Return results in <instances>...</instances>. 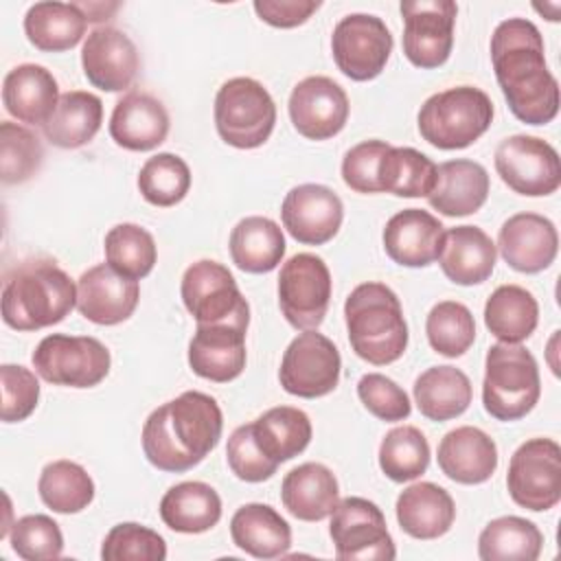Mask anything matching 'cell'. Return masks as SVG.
<instances>
[{
	"label": "cell",
	"mask_w": 561,
	"mask_h": 561,
	"mask_svg": "<svg viewBox=\"0 0 561 561\" xmlns=\"http://www.w3.org/2000/svg\"><path fill=\"white\" fill-rule=\"evenodd\" d=\"M491 61L500 90L526 125H546L559 112V83L548 70L539 28L526 18L500 22L491 35Z\"/></svg>",
	"instance_id": "1"
},
{
	"label": "cell",
	"mask_w": 561,
	"mask_h": 561,
	"mask_svg": "<svg viewBox=\"0 0 561 561\" xmlns=\"http://www.w3.org/2000/svg\"><path fill=\"white\" fill-rule=\"evenodd\" d=\"M221 430L219 403L206 392L186 390L147 416L140 436L142 451L156 469L184 473L217 447Z\"/></svg>",
	"instance_id": "2"
},
{
	"label": "cell",
	"mask_w": 561,
	"mask_h": 561,
	"mask_svg": "<svg viewBox=\"0 0 561 561\" xmlns=\"http://www.w3.org/2000/svg\"><path fill=\"white\" fill-rule=\"evenodd\" d=\"M77 307V285L50 259L22 261L4 278L2 320L15 331H39Z\"/></svg>",
	"instance_id": "3"
},
{
	"label": "cell",
	"mask_w": 561,
	"mask_h": 561,
	"mask_svg": "<svg viewBox=\"0 0 561 561\" xmlns=\"http://www.w3.org/2000/svg\"><path fill=\"white\" fill-rule=\"evenodd\" d=\"M351 348L373 366L397 362L408 348V322L397 294L377 280L357 285L344 302Z\"/></svg>",
	"instance_id": "4"
},
{
	"label": "cell",
	"mask_w": 561,
	"mask_h": 561,
	"mask_svg": "<svg viewBox=\"0 0 561 561\" xmlns=\"http://www.w3.org/2000/svg\"><path fill=\"white\" fill-rule=\"evenodd\" d=\"M493 123L489 94L473 85H456L432 94L419 110L416 125L423 140L436 149H465Z\"/></svg>",
	"instance_id": "5"
},
{
	"label": "cell",
	"mask_w": 561,
	"mask_h": 561,
	"mask_svg": "<svg viewBox=\"0 0 561 561\" xmlns=\"http://www.w3.org/2000/svg\"><path fill=\"white\" fill-rule=\"evenodd\" d=\"M541 381L533 353L522 344H493L484 359L482 405L497 421H517L539 401Z\"/></svg>",
	"instance_id": "6"
},
{
	"label": "cell",
	"mask_w": 561,
	"mask_h": 561,
	"mask_svg": "<svg viewBox=\"0 0 561 561\" xmlns=\"http://www.w3.org/2000/svg\"><path fill=\"white\" fill-rule=\"evenodd\" d=\"M276 105L267 88L252 77L221 83L215 96V127L219 138L237 149H256L274 131Z\"/></svg>",
	"instance_id": "7"
},
{
	"label": "cell",
	"mask_w": 561,
	"mask_h": 561,
	"mask_svg": "<svg viewBox=\"0 0 561 561\" xmlns=\"http://www.w3.org/2000/svg\"><path fill=\"white\" fill-rule=\"evenodd\" d=\"M35 373L55 386L92 388L110 373L107 346L90 335H46L31 355Z\"/></svg>",
	"instance_id": "8"
},
{
	"label": "cell",
	"mask_w": 561,
	"mask_h": 561,
	"mask_svg": "<svg viewBox=\"0 0 561 561\" xmlns=\"http://www.w3.org/2000/svg\"><path fill=\"white\" fill-rule=\"evenodd\" d=\"M506 489L528 511H550L561 500V447L552 438L522 443L508 462Z\"/></svg>",
	"instance_id": "9"
},
{
	"label": "cell",
	"mask_w": 561,
	"mask_h": 561,
	"mask_svg": "<svg viewBox=\"0 0 561 561\" xmlns=\"http://www.w3.org/2000/svg\"><path fill=\"white\" fill-rule=\"evenodd\" d=\"M331 289L333 283L327 263L311 252H300L280 267L278 307L294 329H318L327 316Z\"/></svg>",
	"instance_id": "10"
},
{
	"label": "cell",
	"mask_w": 561,
	"mask_h": 561,
	"mask_svg": "<svg viewBox=\"0 0 561 561\" xmlns=\"http://www.w3.org/2000/svg\"><path fill=\"white\" fill-rule=\"evenodd\" d=\"M342 357L337 346L316 329L298 333L283 353L278 381L285 392L300 399H318L340 383Z\"/></svg>",
	"instance_id": "11"
},
{
	"label": "cell",
	"mask_w": 561,
	"mask_h": 561,
	"mask_svg": "<svg viewBox=\"0 0 561 561\" xmlns=\"http://www.w3.org/2000/svg\"><path fill=\"white\" fill-rule=\"evenodd\" d=\"M184 307L197 324L250 322V307L230 270L202 259L186 267L180 285Z\"/></svg>",
	"instance_id": "12"
},
{
	"label": "cell",
	"mask_w": 561,
	"mask_h": 561,
	"mask_svg": "<svg viewBox=\"0 0 561 561\" xmlns=\"http://www.w3.org/2000/svg\"><path fill=\"white\" fill-rule=\"evenodd\" d=\"M329 535L342 561H392L394 541L381 508L366 497H344L331 513Z\"/></svg>",
	"instance_id": "13"
},
{
	"label": "cell",
	"mask_w": 561,
	"mask_h": 561,
	"mask_svg": "<svg viewBox=\"0 0 561 561\" xmlns=\"http://www.w3.org/2000/svg\"><path fill=\"white\" fill-rule=\"evenodd\" d=\"M493 162L502 182L526 197L550 195L561 184L559 153L537 136L515 134L504 138L495 149Z\"/></svg>",
	"instance_id": "14"
},
{
	"label": "cell",
	"mask_w": 561,
	"mask_h": 561,
	"mask_svg": "<svg viewBox=\"0 0 561 561\" xmlns=\"http://www.w3.org/2000/svg\"><path fill=\"white\" fill-rule=\"evenodd\" d=\"M333 61L353 81H370L381 75L392 53V35L386 22L370 13L344 15L331 35Z\"/></svg>",
	"instance_id": "15"
},
{
	"label": "cell",
	"mask_w": 561,
	"mask_h": 561,
	"mask_svg": "<svg viewBox=\"0 0 561 561\" xmlns=\"http://www.w3.org/2000/svg\"><path fill=\"white\" fill-rule=\"evenodd\" d=\"M403 55L416 68L443 66L454 48V26L458 7L451 0L401 2Z\"/></svg>",
	"instance_id": "16"
},
{
	"label": "cell",
	"mask_w": 561,
	"mask_h": 561,
	"mask_svg": "<svg viewBox=\"0 0 561 561\" xmlns=\"http://www.w3.org/2000/svg\"><path fill=\"white\" fill-rule=\"evenodd\" d=\"M289 118L296 131L309 140L337 136L348 121V96L344 88L324 75L305 77L289 94Z\"/></svg>",
	"instance_id": "17"
},
{
	"label": "cell",
	"mask_w": 561,
	"mask_h": 561,
	"mask_svg": "<svg viewBox=\"0 0 561 561\" xmlns=\"http://www.w3.org/2000/svg\"><path fill=\"white\" fill-rule=\"evenodd\" d=\"M280 219L298 243L322 245L337 234L344 206L340 195L324 184H298L285 195Z\"/></svg>",
	"instance_id": "18"
},
{
	"label": "cell",
	"mask_w": 561,
	"mask_h": 561,
	"mask_svg": "<svg viewBox=\"0 0 561 561\" xmlns=\"http://www.w3.org/2000/svg\"><path fill=\"white\" fill-rule=\"evenodd\" d=\"M250 322L197 324L188 342L191 370L208 381L228 383L245 368V333Z\"/></svg>",
	"instance_id": "19"
},
{
	"label": "cell",
	"mask_w": 561,
	"mask_h": 561,
	"mask_svg": "<svg viewBox=\"0 0 561 561\" xmlns=\"http://www.w3.org/2000/svg\"><path fill=\"white\" fill-rule=\"evenodd\" d=\"M81 68L94 88L123 92L140 70V55L127 33L114 26H99L83 42Z\"/></svg>",
	"instance_id": "20"
},
{
	"label": "cell",
	"mask_w": 561,
	"mask_h": 561,
	"mask_svg": "<svg viewBox=\"0 0 561 561\" xmlns=\"http://www.w3.org/2000/svg\"><path fill=\"white\" fill-rule=\"evenodd\" d=\"M140 287L107 263L85 270L77 280L79 313L101 327L125 322L138 307Z\"/></svg>",
	"instance_id": "21"
},
{
	"label": "cell",
	"mask_w": 561,
	"mask_h": 561,
	"mask_svg": "<svg viewBox=\"0 0 561 561\" xmlns=\"http://www.w3.org/2000/svg\"><path fill=\"white\" fill-rule=\"evenodd\" d=\"M495 248L515 272L537 274L550 267L557 259L559 234L548 217L517 213L502 224Z\"/></svg>",
	"instance_id": "22"
},
{
	"label": "cell",
	"mask_w": 561,
	"mask_h": 561,
	"mask_svg": "<svg viewBox=\"0 0 561 561\" xmlns=\"http://www.w3.org/2000/svg\"><path fill=\"white\" fill-rule=\"evenodd\" d=\"M445 226L423 208H403L386 221L383 250L403 267L432 265L443 248Z\"/></svg>",
	"instance_id": "23"
},
{
	"label": "cell",
	"mask_w": 561,
	"mask_h": 561,
	"mask_svg": "<svg viewBox=\"0 0 561 561\" xmlns=\"http://www.w3.org/2000/svg\"><path fill=\"white\" fill-rule=\"evenodd\" d=\"M169 112L149 92L123 94L110 116L112 140L129 151H151L167 140Z\"/></svg>",
	"instance_id": "24"
},
{
	"label": "cell",
	"mask_w": 561,
	"mask_h": 561,
	"mask_svg": "<svg viewBox=\"0 0 561 561\" xmlns=\"http://www.w3.org/2000/svg\"><path fill=\"white\" fill-rule=\"evenodd\" d=\"M438 467L458 484H482L497 469L495 440L473 425L447 432L438 443Z\"/></svg>",
	"instance_id": "25"
},
{
	"label": "cell",
	"mask_w": 561,
	"mask_h": 561,
	"mask_svg": "<svg viewBox=\"0 0 561 561\" xmlns=\"http://www.w3.org/2000/svg\"><path fill=\"white\" fill-rule=\"evenodd\" d=\"M2 103L20 123L44 127L59 103L57 79L39 64H20L4 75Z\"/></svg>",
	"instance_id": "26"
},
{
	"label": "cell",
	"mask_w": 561,
	"mask_h": 561,
	"mask_svg": "<svg viewBox=\"0 0 561 561\" xmlns=\"http://www.w3.org/2000/svg\"><path fill=\"white\" fill-rule=\"evenodd\" d=\"M489 188V173L480 162L447 160L436 167V184L427 202L445 217H465L484 206Z\"/></svg>",
	"instance_id": "27"
},
{
	"label": "cell",
	"mask_w": 561,
	"mask_h": 561,
	"mask_svg": "<svg viewBox=\"0 0 561 561\" xmlns=\"http://www.w3.org/2000/svg\"><path fill=\"white\" fill-rule=\"evenodd\" d=\"M497 248L478 226H456L445 230L438 263L443 274L456 285H480L495 267Z\"/></svg>",
	"instance_id": "28"
},
{
	"label": "cell",
	"mask_w": 561,
	"mask_h": 561,
	"mask_svg": "<svg viewBox=\"0 0 561 561\" xmlns=\"http://www.w3.org/2000/svg\"><path fill=\"white\" fill-rule=\"evenodd\" d=\"M280 500L296 519L320 522L335 511L340 502V484L327 465L305 462L285 473L280 482Z\"/></svg>",
	"instance_id": "29"
},
{
	"label": "cell",
	"mask_w": 561,
	"mask_h": 561,
	"mask_svg": "<svg viewBox=\"0 0 561 561\" xmlns=\"http://www.w3.org/2000/svg\"><path fill=\"white\" fill-rule=\"evenodd\" d=\"M394 511L401 530L423 541L443 537L456 519V504L451 495L434 482H416L403 489L397 497Z\"/></svg>",
	"instance_id": "30"
},
{
	"label": "cell",
	"mask_w": 561,
	"mask_h": 561,
	"mask_svg": "<svg viewBox=\"0 0 561 561\" xmlns=\"http://www.w3.org/2000/svg\"><path fill=\"white\" fill-rule=\"evenodd\" d=\"M232 543L256 559L283 557L291 546L287 519L270 504L250 502L234 511L230 519Z\"/></svg>",
	"instance_id": "31"
},
{
	"label": "cell",
	"mask_w": 561,
	"mask_h": 561,
	"mask_svg": "<svg viewBox=\"0 0 561 561\" xmlns=\"http://www.w3.org/2000/svg\"><path fill=\"white\" fill-rule=\"evenodd\" d=\"M160 517L175 533H206L221 519V497L210 484L186 480L162 495Z\"/></svg>",
	"instance_id": "32"
},
{
	"label": "cell",
	"mask_w": 561,
	"mask_h": 561,
	"mask_svg": "<svg viewBox=\"0 0 561 561\" xmlns=\"http://www.w3.org/2000/svg\"><path fill=\"white\" fill-rule=\"evenodd\" d=\"M228 248L232 263L241 272L267 274L276 270L285 256V234L270 217L252 215L237 221Z\"/></svg>",
	"instance_id": "33"
},
{
	"label": "cell",
	"mask_w": 561,
	"mask_h": 561,
	"mask_svg": "<svg viewBox=\"0 0 561 561\" xmlns=\"http://www.w3.org/2000/svg\"><path fill=\"white\" fill-rule=\"evenodd\" d=\"M88 20L77 2H35L24 15L26 39L44 53L75 48L85 35Z\"/></svg>",
	"instance_id": "34"
},
{
	"label": "cell",
	"mask_w": 561,
	"mask_h": 561,
	"mask_svg": "<svg viewBox=\"0 0 561 561\" xmlns=\"http://www.w3.org/2000/svg\"><path fill=\"white\" fill-rule=\"evenodd\" d=\"M419 412L430 421L460 416L473 397L469 377L456 366H432L421 373L412 388Z\"/></svg>",
	"instance_id": "35"
},
{
	"label": "cell",
	"mask_w": 561,
	"mask_h": 561,
	"mask_svg": "<svg viewBox=\"0 0 561 561\" xmlns=\"http://www.w3.org/2000/svg\"><path fill=\"white\" fill-rule=\"evenodd\" d=\"M101 123V99L85 90H70L59 96L57 110L42 129L50 145L61 149H79L99 134Z\"/></svg>",
	"instance_id": "36"
},
{
	"label": "cell",
	"mask_w": 561,
	"mask_h": 561,
	"mask_svg": "<svg viewBox=\"0 0 561 561\" xmlns=\"http://www.w3.org/2000/svg\"><path fill=\"white\" fill-rule=\"evenodd\" d=\"M311 421L307 412L291 405H276L252 421L256 447L276 465L302 454L311 443Z\"/></svg>",
	"instance_id": "37"
},
{
	"label": "cell",
	"mask_w": 561,
	"mask_h": 561,
	"mask_svg": "<svg viewBox=\"0 0 561 561\" xmlns=\"http://www.w3.org/2000/svg\"><path fill=\"white\" fill-rule=\"evenodd\" d=\"M539 322L537 298L522 285H500L484 305V324L504 344L528 340Z\"/></svg>",
	"instance_id": "38"
},
{
	"label": "cell",
	"mask_w": 561,
	"mask_h": 561,
	"mask_svg": "<svg viewBox=\"0 0 561 561\" xmlns=\"http://www.w3.org/2000/svg\"><path fill=\"white\" fill-rule=\"evenodd\" d=\"M543 535L526 517L504 515L491 519L478 537L482 561H535L541 554Z\"/></svg>",
	"instance_id": "39"
},
{
	"label": "cell",
	"mask_w": 561,
	"mask_h": 561,
	"mask_svg": "<svg viewBox=\"0 0 561 561\" xmlns=\"http://www.w3.org/2000/svg\"><path fill=\"white\" fill-rule=\"evenodd\" d=\"M379 193L427 197L436 184V164L412 147H388L377 167Z\"/></svg>",
	"instance_id": "40"
},
{
	"label": "cell",
	"mask_w": 561,
	"mask_h": 561,
	"mask_svg": "<svg viewBox=\"0 0 561 561\" xmlns=\"http://www.w3.org/2000/svg\"><path fill=\"white\" fill-rule=\"evenodd\" d=\"M42 502L61 515L81 513L94 500V482L90 473L72 460L48 462L37 480Z\"/></svg>",
	"instance_id": "41"
},
{
	"label": "cell",
	"mask_w": 561,
	"mask_h": 561,
	"mask_svg": "<svg viewBox=\"0 0 561 561\" xmlns=\"http://www.w3.org/2000/svg\"><path fill=\"white\" fill-rule=\"evenodd\" d=\"M103 250L107 265L131 280L149 276L158 259L151 232L138 224H116L110 228Z\"/></svg>",
	"instance_id": "42"
},
{
	"label": "cell",
	"mask_w": 561,
	"mask_h": 561,
	"mask_svg": "<svg viewBox=\"0 0 561 561\" xmlns=\"http://www.w3.org/2000/svg\"><path fill=\"white\" fill-rule=\"evenodd\" d=\"M430 443L414 425L392 427L379 445V467L392 482H410L427 471Z\"/></svg>",
	"instance_id": "43"
},
{
	"label": "cell",
	"mask_w": 561,
	"mask_h": 561,
	"mask_svg": "<svg viewBox=\"0 0 561 561\" xmlns=\"http://www.w3.org/2000/svg\"><path fill=\"white\" fill-rule=\"evenodd\" d=\"M191 188V169L175 153L151 156L138 173V191L151 206L169 208L180 204Z\"/></svg>",
	"instance_id": "44"
},
{
	"label": "cell",
	"mask_w": 561,
	"mask_h": 561,
	"mask_svg": "<svg viewBox=\"0 0 561 561\" xmlns=\"http://www.w3.org/2000/svg\"><path fill=\"white\" fill-rule=\"evenodd\" d=\"M430 346L445 357H460L476 340V320L462 302H436L425 320Z\"/></svg>",
	"instance_id": "45"
},
{
	"label": "cell",
	"mask_w": 561,
	"mask_h": 561,
	"mask_svg": "<svg viewBox=\"0 0 561 561\" xmlns=\"http://www.w3.org/2000/svg\"><path fill=\"white\" fill-rule=\"evenodd\" d=\"M44 162V147L28 129L11 121L0 123V178L4 184L31 180Z\"/></svg>",
	"instance_id": "46"
},
{
	"label": "cell",
	"mask_w": 561,
	"mask_h": 561,
	"mask_svg": "<svg viewBox=\"0 0 561 561\" xmlns=\"http://www.w3.org/2000/svg\"><path fill=\"white\" fill-rule=\"evenodd\" d=\"M11 550L24 561L59 559L64 552V535L59 524L42 513L24 515L11 524Z\"/></svg>",
	"instance_id": "47"
},
{
	"label": "cell",
	"mask_w": 561,
	"mask_h": 561,
	"mask_svg": "<svg viewBox=\"0 0 561 561\" xmlns=\"http://www.w3.org/2000/svg\"><path fill=\"white\" fill-rule=\"evenodd\" d=\"M103 561H164L167 543L162 535L136 522H123L110 528L101 543Z\"/></svg>",
	"instance_id": "48"
},
{
	"label": "cell",
	"mask_w": 561,
	"mask_h": 561,
	"mask_svg": "<svg viewBox=\"0 0 561 561\" xmlns=\"http://www.w3.org/2000/svg\"><path fill=\"white\" fill-rule=\"evenodd\" d=\"M2 383V410L4 423H20L33 414L39 401V381L33 370L18 364L0 366Z\"/></svg>",
	"instance_id": "49"
},
{
	"label": "cell",
	"mask_w": 561,
	"mask_h": 561,
	"mask_svg": "<svg viewBox=\"0 0 561 561\" xmlns=\"http://www.w3.org/2000/svg\"><path fill=\"white\" fill-rule=\"evenodd\" d=\"M357 397L373 416L388 423L403 421L412 412L405 390L381 373L364 375L357 381Z\"/></svg>",
	"instance_id": "50"
},
{
	"label": "cell",
	"mask_w": 561,
	"mask_h": 561,
	"mask_svg": "<svg viewBox=\"0 0 561 561\" xmlns=\"http://www.w3.org/2000/svg\"><path fill=\"white\" fill-rule=\"evenodd\" d=\"M226 458L230 471L243 480V482H263L272 478L278 469L276 462H272L254 443L252 436V423L239 425L226 445Z\"/></svg>",
	"instance_id": "51"
},
{
	"label": "cell",
	"mask_w": 561,
	"mask_h": 561,
	"mask_svg": "<svg viewBox=\"0 0 561 561\" xmlns=\"http://www.w3.org/2000/svg\"><path fill=\"white\" fill-rule=\"evenodd\" d=\"M390 145L386 140H364L351 147L342 158V180L355 193H379L377 167Z\"/></svg>",
	"instance_id": "52"
},
{
	"label": "cell",
	"mask_w": 561,
	"mask_h": 561,
	"mask_svg": "<svg viewBox=\"0 0 561 561\" xmlns=\"http://www.w3.org/2000/svg\"><path fill=\"white\" fill-rule=\"evenodd\" d=\"M322 2L318 0H254L256 15L276 28H294L305 24Z\"/></svg>",
	"instance_id": "53"
},
{
	"label": "cell",
	"mask_w": 561,
	"mask_h": 561,
	"mask_svg": "<svg viewBox=\"0 0 561 561\" xmlns=\"http://www.w3.org/2000/svg\"><path fill=\"white\" fill-rule=\"evenodd\" d=\"M88 22H105L118 11V2H77Z\"/></svg>",
	"instance_id": "54"
}]
</instances>
